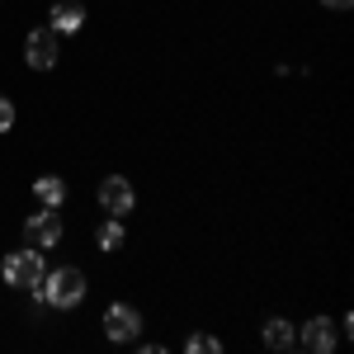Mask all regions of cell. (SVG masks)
<instances>
[{
  "label": "cell",
  "mask_w": 354,
  "mask_h": 354,
  "mask_svg": "<svg viewBox=\"0 0 354 354\" xmlns=\"http://www.w3.org/2000/svg\"><path fill=\"white\" fill-rule=\"evenodd\" d=\"M33 302H53V307H81L85 302V274L76 265H66V270H48L43 274V283L38 288H28Z\"/></svg>",
  "instance_id": "1"
},
{
  "label": "cell",
  "mask_w": 354,
  "mask_h": 354,
  "mask_svg": "<svg viewBox=\"0 0 354 354\" xmlns=\"http://www.w3.org/2000/svg\"><path fill=\"white\" fill-rule=\"evenodd\" d=\"M43 274H48V265H43V250L38 245L5 255V283H15V288H38Z\"/></svg>",
  "instance_id": "2"
},
{
  "label": "cell",
  "mask_w": 354,
  "mask_h": 354,
  "mask_svg": "<svg viewBox=\"0 0 354 354\" xmlns=\"http://www.w3.org/2000/svg\"><path fill=\"white\" fill-rule=\"evenodd\" d=\"M57 57H62L57 33H53V28H33V33H28V43H24V62L33 66V71H53Z\"/></svg>",
  "instance_id": "3"
},
{
  "label": "cell",
  "mask_w": 354,
  "mask_h": 354,
  "mask_svg": "<svg viewBox=\"0 0 354 354\" xmlns=\"http://www.w3.org/2000/svg\"><path fill=\"white\" fill-rule=\"evenodd\" d=\"M104 335H109L113 345H128V340H137V335H142V317H137V307H128V302H113L109 312H104Z\"/></svg>",
  "instance_id": "4"
},
{
  "label": "cell",
  "mask_w": 354,
  "mask_h": 354,
  "mask_svg": "<svg viewBox=\"0 0 354 354\" xmlns=\"http://www.w3.org/2000/svg\"><path fill=\"white\" fill-rule=\"evenodd\" d=\"M137 194L133 185L123 180V175H109V180H100V208L109 213V218H123V213H133Z\"/></svg>",
  "instance_id": "5"
},
{
  "label": "cell",
  "mask_w": 354,
  "mask_h": 354,
  "mask_svg": "<svg viewBox=\"0 0 354 354\" xmlns=\"http://www.w3.org/2000/svg\"><path fill=\"white\" fill-rule=\"evenodd\" d=\"M24 236L38 250H53V245H62V218H57L53 208H43V213H33V218L24 222Z\"/></svg>",
  "instance_id": "6"
},
{
  "label": "cell",
  "mask_w": 354,
  "mask_h": 354,
  "mask_svg": "<svg viewBox=\"0 0 354 354\" xmlns=\"http://www.w3.org/2000/svg\"><path fill=\"white\" fill-rule=\"evenodd\" d=\"M302 345H307L312 354H330L335 350V330H330L326 317H312V322L302 326Z\"/></svg>",
  "instance_id": "7"
},
{
  "label": "cell",
  "mask_w": 354,
  "mask_h": 354,
  "mask_svg": "<svg viewBox=\"0 0 354 354\" xmlns=\"http://www.w3.org/2000/svg\"><path fill=\"white\" fill-rule=\"evenodd\" d=\"M85 24V10L76 0H57L53 5V33H76Z\"/></svg>",
  "instance_id": "8"
},
{
  "label": "cell",
  "mask_w": 354,
  "mask_h": 354,
  "mask_svg": "<svg viewBox=\"0 0 354 354\" xmlns=\"http://www.w3.org/2000/svg\"><path fill=\"white\" fill-rule=\"evenodd\" d=\"M293 340H298V330L288 326L283 317H270V322H265V345H270V350H288Z\"/></svg>",
  "instance_id": "9"
},
{
  "label": "cell",
  "mask_w": 354,
  "mask_h": 354,
  "mask_svg": "<svg viewBox=\"0 0 354 354\" xmlns=\"http://www.w3.org/2000/svg\"><path fill=\"white\" fill-rule=\"evenodd\" d=\"M33 198H38V203H43V208H57V203H62V198H66V185H62V180H57V175H43V180H38V185H33Z\"/></svg>",
  "instance_id": "10"
},
{
  "label": "cell",
  "mask_w": 354,
  "mask_h": 354,
  "mask_svg": "<svg viewBox=\"0 0 354 354\" xmlns=\"http://www.w3.org/2000/svg\"><path fill=\"white\" fill-rule=\"evenodd\" d=\"M123 236H128V232H123V222H118V218L100 222V250H118V245H123Z\"/></svg>",
  "instance_id": "11"
},
{
  "label": "cell",
  "mask_w": 354,
  "mask_h": 354,
  "mask_svg": "<svg viewBox=\"0 0 354 354\" xmlns=\"http://www.w3.org/2000/svg\"><path fill=\"white\" fill-rule=\"evenodd\" d=\"M185 350H189V354H218L222 340H218V335H208V330H198V335H189V340H185Z\"/></svg>",
  "instance_id": "12"
},
{
  "label": "cell",
  "mask_w": 354,
  "mask_h": 354,
  "mask_svg": "<svg viewBox=\"0 0 354 354\" xmlns=\"http://www.w3.org/2000/svg\"><path fill=\"white\" fill-rule=\"evenodd\" d=\"M10 128H15V104L0 95V133H10Z\"/></svg>",
  "instance_id": "13"
},
{
  "label": "cell",
  "mask_w": 354,
  "mask_h": 354,
  "mask_svg": "<svg viewBox=\"0 0 354 354\" xmlns=\"http://www.w3.org/2000/svg\"><path fill=\"white\" fill-rule=\"evenodd\" d=\"M322 5H326V10H350L354 0H322Z\"/></svg>",
  "instance_id": "14"
}]
</instances>
